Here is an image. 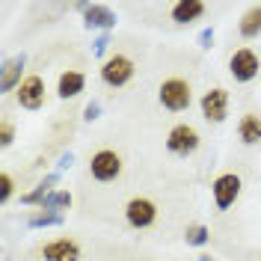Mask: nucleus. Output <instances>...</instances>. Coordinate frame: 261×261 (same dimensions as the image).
<instances>
[{
    "mask_svg": "<svg viewBox=\"0 0 261 261\" xmlns=\"http://www.w3.org/2000/svg\"><path fill=\"white\" fill-rule=\"evenodd\" d=\"M42 255L45 261H81V246L71 238H57L42 246Z\"/></svg>",
    "mask_w": 261,
    "mask_h": 261,
    "instance_id": "9d476101",
    "label": "nucleus"
},
{
    "mask_svg": "<svg viewBox=\"0 0 261 261\" xmlns=\"http://www.w3.org/2000/svg\"><path fill=\"white\" fill-rule=\"evenodd\" d=\"M211 193H214V205H217L220 211L231 208V205L238 202V196H241V175H234V172L217 175L214 184H211Z\"/></svg>",
    "mask_w": 261,
    "mask_h": 261,
    "instance_id": "423d86ee",
    "label": "nucleus"
},
{
    "mask_svg": "<svg viewBox=\"0 0 261 261\" xmlns=\"http://www.w3.org/2000/svg\"><path fill=\"white\" fill-rule=\"evenodd\" d=\"M30 223L33 226H54V223H60V214H36Z\"/></svg>",
    "mask_w": 261,
    "mask_h": 261,
    "instance_id": "412c9836",
    "label": "nucleus"
},
{
    "mask_svg": "<svg viewBox=\"0 0 261 261\" xmlns=\"http://www.w3.org/2000/svg\"><path fill=\"white\" fill-rule=\"evenodd\" d=\"M158 98H161V104L166 110H172V113H181V110H187L190 107V83L184 81V77H166L161 83V89H158Z\"/></svg>",
    "mask_w": 261,
    "mask_h": 261,
    "instance_id": "f257e3e1",
    "label": "nucleus"
},
{
    "mask_svg": "<svg viewBox=\"0 0 261 261\" xmlns=\"http://www.w3.org/2000/svg\"><path fill=\"white\" fill-rule=\"evenodd\" d=\"M12 140H15V128H12V122H0V146L3 148H9L12 146Z\"/></svg>",
    "mask_w": 261,
    "mask_h": 261,
    "instance_id": "aec40b11",
    "label": "nucleus"
},
{
    "mask_svg": "<svg viewBox=\"0 0 261 261\" xmlns=\"http://www.w3.org/2000/svg\"><path fill=\"white\" fill-rule=\"evenodd\" d=\"M199 143H202V137H199V130L193 125H175L166 134V148L172 154H181V158L193 154L196 148H199Z\"/></svg>",
    "mask_w": 261,
    "mask_h": 261,
    "instance_id": "0eeeda50",
    "label": "nucleus"
},
{
    "mask_svg": "<svg viewBox=\"0 0 261 261\" xmlns=\"http://www.w3.org/2000/svg\"><path fill=\"white\" fill-rule=\"evenodd\" d=\"M21 68H24V57H12L9 63L3 65V77H0V89L3 92L21 86Z\"/></svg>",
    "mask_w": 261,
    "mask_h": 261,
    "instance_id": "4468645a",
    "label": "nucleus"
},
{
    "mask_svg": "<svg viewBox=\"0 0 261 261\" xmlns=\"http://www.w3.org/2000/svg\"><path fill=\"white\" fill-rule=\"evenodd\" d=\"M98 116V104H89V107H86V119H95Z\"/></svg>",
    "mask_w": 261,
    "mask_h": 261,
    "instance_id": "4be33fe9",
    "label": "nucleus"
},
{
    "mask_svg": "<svg viewBox=\"0 0 261 261\" xmlns=\"http://www.w3.org/2000/svg\"><path fill=\"white\" fill-rule=\"evenodd\" d=\"M238 137L244 140L246 146L261 143V116L258 113H244L238 122Z\"/></svg>",
    "mask_w": 261,
    "mask_h": 261,
    "instance_id": "ddd939ff",
    "label": "nucleus"
},
{
    "mask_svg": "<svg viewBox=\"0 0 261 261\" xmlns=\"http://www.w3.org/2000/svg\"><path fill=\"white\" fill-rule=\"evenodd\" d=\"M68 205H71V193L60 190V193L48 196V199L42 202V211H57V208H68Z\"/></svg>",
    "mask_w": 261,
    "mask_h": 261,
    "instance_id": "f3484780",
    "label": "nucleus"
},
{
    "mask_svg": "<svg viewBox=\"0 0 261 261\" xmlns=\"http://www.w3.org/2000/svg\"><path fill=\"white\" fill-rule=\"evenodd\" d=\"M15 98L24 110H39L45 104V81L39 74H27L21 81V86L15 89Z\"/></svg>",
    "mask_w": 261,
    "mask_h": 261,
    "instance_id": "6e6552de",
    "label": "nucleus"
},
{
    "mask_svg": "<svg viewBox=\"0 0 261 261\" xmlns=\"http://www.w3.org/2000/svg\"><path fill=\"white\" fill-rule=\"evenodd\" d=\"M202 116L214 122V125H220V122H226L228 116V92L223 86H214L208 89L205 95H202Z\"/></svg>",
    "mask_w": 261,
    "mask_h": 261,
    "instance_id": "1a4fd4ad",
    "label": "nucleus"
},
{
    "mask_svg": "<svg viewBox=\"0 0 261 261\" xmlns=\"http://www.w3.org/2000/svg\"><path fill=\"white\" fill-rule=\"evenodd\" d=\"M130 77H134V60L125 57V54H113L107 63L101 65V81L107 86H113V89L125 86Z\"/></svg>",
    "mask_w": 261,
    "mask_h": 261,
    "instance_id": "20e7f679",
    "label": "nucleus"
},
{
    "mask_svg": "<svg viewBox=\"0 0 261 261\" xmlns=\"http://www.w3.org/2000/svg\"><path fill=\"white\" fill-rule=\"evenodd\" d=\"M184 238H187V244L202 246L205 241H208V228H205V226H190L187 231H184Z\"/></svg>",
    "mask_w": 261,
    "mask_h": 261,
    "instance_id": "a211bd4d",
    "label": "nucleus"
},
{
    "mask_svg": "<svg viewBox=\"0 0 261 261\" xmlns=\"http://www.w3.org/2000/svg\"><path fill=\"white\" fill-rule=\"evenodd\" d=\"M125 220H128L130 228L154 226V220H158V205H154L148 196H134L128 205H125Z\"/></svg>",
    "mask_w": 261,
    "mask_h": 261,
    "instance_id": "7ed1b4c3",
    "label": "nucleus"
},
{
    "mask_svg": "<svg viewBox=\"0 0 261 261\" xmlns=\"http://www.w3.org/2000/svg\"><path fill=\"white\" fill-rule=\"evenodd\" d=\"M89 172H92V178L95 181H116L122 175V154L113 151V148H101L92 154V161H89Z\"/></svg>",
    "mask_w": 261,
    "mask_h": 261,
    "instance_id": "f03ea898",
    "label": "nucleus"
},
{
    "mask_svg": "<svg viewBox=\"0 0 261 261\" xmlns=\"http://www.w3.org/2000/svg\"><path fill=\"white\" fill-rule=\"evenodd\" d=\"M258 68H261V60L255 50L249 48H238L231 54V60H228V71H231V77L241 83H249L252 77H258Z\"/></svg>",
    "mask_w": 261,
    "mask_h": 261,
    "instance_id": "39448f33",
    "label": "nucleus"
},
{
    "mask_svg": "<svg viewBox=\"0 0 261 261\" xmlns=\"http://www.w3.org/2000/svg\"><path fill=\"white\" fill-rule=\"evenodd\" d=\"M261 33V6H249L241 18V36L244 39H255Z\"/></svg>",
    "mask_w": 261,
    "mask_h": 261,
    "instance_id": "dca6fc26",
    "label": "nucleus"
},
{
    "mask_svg": "<svg viewBox=\"0 0 261 261\" xmlns=\"http://www.w3.org/2000/svg\"><path fill=\"white\" fill-rule=\"evenodd\" d=\"M83 15L89 27H113L116 24V15L107 6H83Z\"/></svg>",
    "mask_w": 261,
    "mask_h": 261,
    "instance_id": "2eb2a0df",
    "label": "nucleus"
},
{
    "mask_svg": "<svg viewBox=\"0 0 261 261\" xmlns=\"http://www.w3.org/2000/svg\"><path fill=\"white\" fill-rule=\"evenodd\" d=\"M83 86H86V77H83L81 71H63L60 74V83H57V95L60 98H77L83 92Z\"/></svg>",
    "mask_w": 261,
    "mask_h": 261,
    "instance_id": "f8f14e48",
    "label": "nucleus"
},
{
    "mask_svg": "<svg viewBox=\"0 0 261 261\" xmlns=\"http://www.w3.org/2000/svg\"><path fill=\"white\" fill-rule=\"evenodd\" d=\"M205 15V3L202 0H178L172 6V21L175 24H190V21H199Z\"/></svg>",
    "mask_w": 261,
    "mask_h": 261,
    "instance_id": "9b49d317",
    "label": "nucleus"
},
{
    "mask_svg": "<svg viewBox=\"0 0 261 261\" xmlns=\"http://www.w3.org/2000/svg\"><path fill=\"white\" fill-rule=\"evenodd\" d=\"M12 190H15V178H12L9 172H3V175H0V202H9Z\"/></svg>",
    "mask_w": 261,
    "mask_h": 261,
    "instance_id": "6ab92c4d",
    "label": "nucleus"
}]
</instances>
